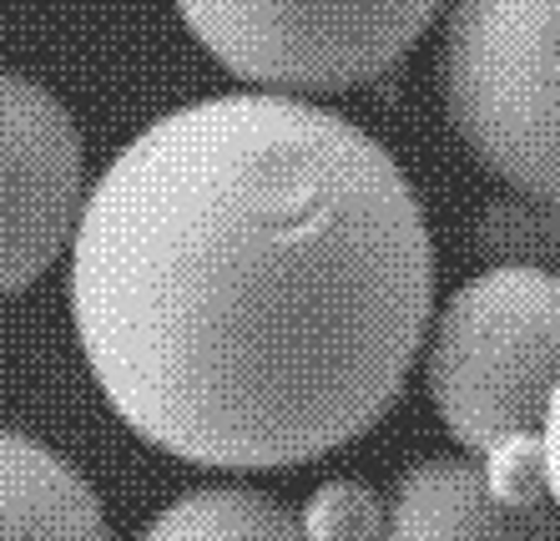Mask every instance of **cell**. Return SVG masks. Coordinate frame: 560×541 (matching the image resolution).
<instances>
[{"mask_svg":"<svg viewBox=\"0 0 560 541\" xmlns=\"http://www.w3.org/2000/svg\"><path fill=\"white\" fill-rule=\"evenodd\" d=\"M0 537H106V516L56 450L0 430Z\"/></svg>","mask_w":560,"mask_h":541,"instance_id":"cell-7","label":"cell"},{"mask_svg":"<svg viewBox=\"0 0 560 541\" xmlns=\"http://www.w3.org/2000/svg\"><path fill=\"white\" fill-rule=\"evenodd\" d=\"M560 380V274L490 268L444 304L430 339V395L469 456L540 446Z\"/></svg>","mask_w":560,"mask_h":541,"instance_id":"cell-3","label":"cell"},{"mask_svg":"<svg viewBox=\"0 0 560 541\" xmlns=\"http://www.w3.org/2000/svg\"><path fill=\"white\" fill-rule=\"evenodd\" d=\"M86 203L81 133L61 96L0 71V293L36 284Z\"/></svg>","mask_w":560,"mask_h":541,"instance_id":"cell-5","label":"cell"},{"mask_svg":"<svg viewBox=\"0 0 560 541\" xmlns=\"http://www.w3.org/2000/svg\"><path fill=\"white\" fill-rule=\"evenodd\" d=\"M540 475H546V496L560 506V380L546 400V421H540Z\"/></svg>","mask_w":560,"mask_h":541,"instance_id":"cell-10","label":"cell"},{"mask_svg":"<svg viewBox=\"0 0 560 541\" xmlns=\"http://www.w3.org/2000/svg\"><path fill=\"white\" fill-rule=\"evenodd\" d=\"M303 531L308 537H378L384 531V502L359 481H334L308 502Z\"/></svg>","mask_w":560,"mask_h":541,"instance_id":"cell-9","label":"cell"},{"mask_svg":"<svg viewBox=\"0 0 560 541\" xmlns=\"http://www.w3.org/2000/svg\"><path fill=\"white\" fill-rule=\"evenodd\" d=\"M444 0H177L233 77L268 92H343L405 61Z\"/></svg>","mask_w":560,"mask_h":541,"instance_id":"cell-4","label":"cell"},{"mask_svg":"<svg viewBox=\"0 0 560 541\" xmlns=\"http://www.w3.org/2000/svg\"><path fill=\"white\" fill-rule=\"evenodd\" d=\"M440 81L459 142L560 212V0H450Z\"/></svg>","mask_w":560,"mask_h":541,"instance_id":"cell-2","label":"cell"},{"mask_svg":"<svg viewBox=\"0 0 560 541\" xmlns=\"http://www.w3.org/2000/svg\"><path fill=\"white\" fill-rule=\"evenodd\" d=\"M66 249L106 405L147 446L218 471L364 436L405 390L434 299L399 162L283 92L152 122L92 183Z\"/></svg>","mask_w":560,"mask_h":541,"instance_id":"cell-1","label":"cell"},{"mask_svg":"<svg viewBox=\"0 0 560 541\" xmlns=\"http://www.w3.org/2000/svg\"><path fill=\"white\" fill-rule=\"evenodd\" d=\"M303 531V516H293L288 506H278L273 496L258 491H192L183 502H172L167 511L152 521V537H268V541H288Z\"/></svg>","mask_w":560,"mask_h":541,"instance_id":"cell-8","label":"cell"},{"mask_svg":"<svg viewBox=\"0 0 560 541\" xmlns=\"http://www.w3.org/2000/svg\"><path fill=\"white\" fill-rule=\"evenodd\" d=\"M389 537H550L560 521L550 511H515L500 502L485 465L469 461H419L399 475L394 491Z\"/></svg>","mask_w":560,"mask_h":541,"instance_id":"cell-6","label":"cell"}]
</instances>
